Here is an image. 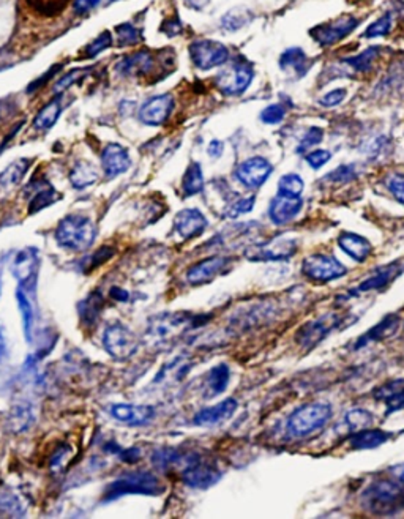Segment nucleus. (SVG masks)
Instances as JSON below:
<instances>
[{
  "label": "nucleus",
  "mask_w": 404,
  "mask_h": 519,
  "mask_svg": "<svg viewBox=\"0 0 404 519\" xmlns=\"http://www.w3.org/2000/svg\"><path fill=\"white\" fill-rule=\"evenodd\" d=\"M360 505L376 516L396 515L404 508V489L393 480H376L363 489Z\"/></svg>",
  "instance_id": "nucleus-1"
},
{
  "label": "nucleus",
  "mask_w": 404,
  "mask_h": 519,
  "mask_svg": "<svg viewBox=\"0 0 404 519\" xmlns=\"http://www.w3.org/2000/svg\"><path fill=\"white\" fill-rule=\"evenodd\" d=\"M54 237L61 248L71 253H82L94 245L96 226L94 220L86 215L71 213L59 221Z\"/></svg>",
  "instance_id": "nucleus-2"
},
{
  "label": "nucleus",
  "mask_w": 404,
  "mask_h": 519,
  "mask_svg": "<svg viewBox=\"0 0 404 519\" xmlns=\"http://www.w3.org/2000/svg\"><path fill=\"white\" fill-rule=\"evenodd\" d=\"M164 485L161 480L152 472L134 471L122 473L114 481L108 485L104 491L103 500H116L123 495L141 494V495H160L164 493Z\"/></svg>",
  "instance_id": "nucleus-3"
},
{
  "label": "nucleus",
  "mask_w": 404,
  "mask_h": 519,
  "mask_svg": "<svg viewBox=\"0 0 404 519\" xmlns=\"http://www.w3.org/2000/svg\"><path fill=\"white\" fill-rule=\"evenodd\" d=\"M332 418V407L324 403H311L298 407L288 418V434L293 439H302L324 428Z\"/></svg>",
  "instance_id": "nucleus-4"
},
{
  "label": "nucleus",
  "mask_w": 404,
  "mask_h": 519,
  "mask_svg": "<svg viewBox=\"0 0 404 519\" xmlns=\"http://www.w3.org/2000/svg\"><path fill=\"white\" fill-rule=\"evenodd\" d=\"M103 346L111 357L126 360L138 352L139 339L122 322H112L103 333Z\"/></svg>",
  "instance_id": "nucleus-5"
},
{
  "label": "nucleus",
  "mask_w": 404,
  "mask_h": 519,
  "mask_svg": "<svg viewBox=\"0 0 404 519\" xmlns=\"http://www.w3.org/2000/svg\"><path fill=\"white\" fill-rule=\"evenodd\" d=\"M188 53L193 65L202 71L218 68V66H223L229 61V49L223 43L208 38H198L191 41Z\"/></svg>",
  "instance_id": "nucleus-6"
},
{
  "label": "nucleus",
  "mask_w": 404,
  "mask_h": 519,
  "mask_svg": "<svg viewBox=\"0 0 404 519\" xmlns=\"http://www.w3.org/2000/svg\"><path fill=\"white\" fill-rule=\"evenodd\" d=\"M346 267L332 255H311L302 264L303 275L316 283H327L341 278L346 275Z\"/></svg>",
  "instance_id": "nucleus-7"
},
{
  "label": "nucleus",
  "mask_w": 404,
  "mask_h": 519,
  "mask_svg": "<svg viewBox=\"0 0 404 519\" xmlns=\"http://www.w3.org/2000/svg\"><path fill=\"white\" fill-rule=\"evenodd\" d=\"M254 78L253 66L250 63H233L229 68L223 70L220 74H216L215 84L218 91L224 95L236 96L243 93L246 88L250 87L251 81Z\"/></svg>",
  "instance_id": "nucleus-8"
},
{
  "label": "nucleus",
  "mask_w": 404,
  "mask_h": 519,
  "mask_svg": "<svg viewBox=\"0 0 404 519\" xmlns=\"http://www.w3.org/2000/svg\"><path fill=\"white\" fill-rule=\"evenodd\" d=\"M220 478L221 472L213 464L204 461L196 455L186 458L182 471V480L185 485L194 489H207L213 486Z\"/></svg>",
  "instance_id": "nucleus-9"
},
{
  "label": "nucleus",
  "mask_w": 404,
  "mask_h": 519,
  "mask_svg": "<svg viewBox=\"0 0 404 519\" xmlns=\"http://www.w3.org/2000/svg\"><path fill=\"white\" fill-rule=\"evenodd\" d=\"M358 22L360 21L357 18L346 14V16H340L330 22H327V24H320L318 27L311 29L310 34L320 46H332V44L346 38L350 32H354L358 26Z\"/></svg>",
  "instance_id": "nucleus-10"
},
{
  "label": "nucleus",
  "mask_w": 404,
  "mask_h": 519,
  "mask_svg": "<svg viewBox=\"0 0 404 519\" xmlns=\"http://www.w3.org/2000/svg\"><path fill=\"white\" fill-rule=\"evenodd\" d=\"M174 111V96L171 93L155 95L141 106L138 117L147 127H161L169 120Z\"/></svg>",
  "instance_id": "nucleus-11"
},
{
  "label": "nucleus",
  "mask_w": 404,
  "mask_h": 519,
  "mask_svg": "<svg viewBox=\"0 0 404 519\" xmlns=\"http://www.w3.org/2000/svg\"><path fill=\"white\" fill-rule=\"evenodd\" d=\"M273 173V166L263 157H253L245 160L236 169V179L241 182L245 188L256 190L268 180Z\"/></svg>",
  "instance_id": "nucleus-12"
},
{
  "label": "nucleus",
  "mask_w": 404,
  "mask_h": 519,
  "mask_svg": "<svg viewBox=\"0 0 404 519\" xmlns=\"http://www.w3.org/2000/svg\"><path fill=\"white\" fill-rule=\"evenodd\" d=\"M100 160L106 179H116L121 174H125L133 165L128 148L117 143H109L108 145H104Z\"/></svg>",
  "instance_id": "nucleus-13"
},
{
  "label": "nucleus",
  "mask_w": 404,
  "mask_h": 519,
  "mask_svg": "<svg viewBox=\"0 0 404 519\" xmlns=\"http://www.w3.org/2000/svg\"><path fill=\"white\" fill-rule=\"evenodd\" d=\"M341 319L343 316L338 314H325L316 319V321L306 324L297 335L298 344H302L306 349H310L314 344L320 343V341H323L333 329L338 327Z\"/></svg>",
  "instance_id": "nucleus-14"
},
{
  "label": "nucleus",
  "mask_w": 404,
  "mask_h": 519,
  "mask_svg": "<svg viewBox=\"0 0 404 519\" xmlns=\"http://www.w3.org/2000/svg\"><path fill=\"white\" fill-rule=\"evenodd\" d=\"M229 264H231V259L226 256L207 257V259H204V261L194 264L191 269L186 272V281H188L191 286L206 284V283H208V281H212L213 278L224 273V270L228 269Z\"/></svg>",
  "instance_id": "nucleus-15"
},
{
  "label": "nucleus",
  "mask_w": 404,
  "mask_h": 519,
  "mask_svg": "<svg viewBox=\"0 0 404 519\" xmlns=\"http://www.w3.org/2000/svg\"><path fill=\"white\" fill-rule=\"evenodd\" d=\"M297 243L293 239H273L268 243L258 245L251 250H248V259L251 261H280V259H288L296 253Z\"/></svg>",
  "instance_id": "nucleus-16"
},
{
  "label": "nucleus",
  "mask_w": 404,
  "mask_h": 519,
  "mask_svg": "<svg viewBox=\"0 0 404 519\" xmlns=\"http://www.w3.org/2000/svg\"><path fill=\"white\" fill-rule=\"evenodd\" d=\"M155 407L146 404H114L111 406L112 418L128 426H144L155 418Z\"/></svg>",
  "instance_id": "nucleus-17"
},
{
  "label": "nucleus",
  "mask_w": 404,
  "mask_h": 519,
  "mask_svg": "<svg viewBox=\"0 0 404 519\" xmlns=\"http://www.w3.org/2000/svg\"><path fill=\"white\" fill-rule=\"evenodd\" d=\"M208 227V220L199 209H183L176 215L174 229L183 240L196 239Z\"/></svg>",
  "instance_id": "nucleus-18"
},
{
  "label": "nucleus",
  "mask_w": 404,
  "mask_h": 519,
  "mask_svg": "<svg viewBox=\"0 0 404 519\" xmlns=\"http://www.w3.org/2000/svg\"><path fill=\"white\" fill-rule=\"evenodd\" d=\"M190 322L188 316H181V314H161L152 319L151 325H148V335L156 343H163L164 339L174 338L178 335L186 325Z\"/></svg>",
  "instance_id": "nucleus-19"
},
{
  "label": "nucleus",
  "mask_w": 404,
  "mask_h": 519,
  "mask_svg": "<svg viewBox=\"0 0 404 519\" xmlns=\"http://www.w3.org/2000/svg\"><path fill=\"white\" fill-rule=\"evenodd\" d=\"M303 209V201L298 197L294 196H284L280 195L276 196L273 201L271 202V207H268V218L272 220L273 225L281 226L286 225V222L293 221L301 210Z\"/></svg>",
  "instance_id": "nucleus-20"
},
{
  "label": "nucleus",
  "mask_w": 404,
  "mask_h": 519,
  "mask_svg": "<svg viewBox=\"0 0 404 519\" xmlns=\"http://www.w3.org/2000/svg\"><path fill=\"white\" fill-rule=\"evenodd\" d=\"M236 411H237V401L234 398H228L218 404L201 409L196 415H194L193 423L196 426L218 425L221 421L233 417Z\"/></svg>",
  "instance_id": "nucleus-21"
},
{
  "label": "nucleus",
  "mask_w": 404,
  "mask_h": 519,
  "mask_svg": "<svg viewBox=\"0 0 404 519\" xmlns=\"http://www.w3.org/2000/svg\"><path fill=\"white\" fill-rule=\"evenodd\" d=\"M36 269H39V255L32 248L19 251L11 262V273L21 286L31 283L32 278L36 277Z\"/></svg>",
  "instance_id": "nucleus-22"
},
{
  "label": "nucleus",
  "mask_w": 404,
  "mask_h": 519,
  "mask_svg": "<svg viewBox=\"0 0 404 519\" xmlns=\"http://www.w3.org/2000/svg\"><path fill=\"white\" fill-rule=\"evenodd\" d=\"M155 66V58L148 51H138L118 61L117 70L126 76H146Z\"/></svg>",
  "instance_id": "nucleus-23"
},
{
  "label": "nucleus",
  "mask_w": 404,
  "mask_h": 519,
  "mask_svg": "<svg viewBox=\"0 0 404 519\" xmlns=\"http://www.w3.org/2000/svg\"><path fill=\"white\" fill-rule=\"evenodd\" d=\"M403 269H404V265H400V262H393V264H388V265L383 267V269L374 272L370 278H366L363 283L355 289L354 294L380 291V289H384L385 286L390 284L392 281L403 272Z\"/></svg>",
  "instance_id": "nucleus-24"
},
{
  "label": "nucleus",
  "mask_w": 404,
  "mask_h": 519,
  "mask_svg": "<svg viewBox=\"0 0 404 519\" xmlns=\"http://www.w3.org/2000/svg\"><path fill=\"white\" fill-rule=\"evenodd\" d=\"M374 396L387 406V412L404 409V379H395L384 384L374 391Z\"/></svg>",
  "instance_id": "nucleus-25"
},
{
  "label": "nucleus",
  "mask_w": 404,
  "mask_h": 519,
  "mask_svg": "<svg viewBox=\"0 0 404 519\" xmlns=\"http://www.w3.org/2000/svg\"><path fill=\"white\" fill-rule=\"evenodd\" d=\"M338 245L344 253L353 257L357 262H363L365 259L371 255L373 250L371 243L366 240L365 237H360L353 232L341 234L338 239Z\"/></svg>",
  "instance_id": "nucleus-26"
},
{
  "label": "nucleus",
  "mask_w": 404,
  "mask_h": 519,
  "mask_svg": "<svg viewBox=\"0 0 404 519\" xmlns=\"http://www.w3.org/2000/svg\"><path fill=\"white\" fill-rule=\"evenodd\" d=\"M390 437L392 434L383 431V429L365 428L360 429V431H355L354 436L349 439V443L354 450H370L385 443Z\"/></svg>",
  "instance_id": "nucleus-27"
},
{
  "label": "nucleus",
  "mask_w": 404,
  "mask_h": 519,
  "mask_svg": "<svg viewBox=\"0 0 404 519\" xmlns=\"http://www.w3.org/2000/svg\"><path fill=\"white\" fill-rule=\"evenodd\" d=\"M398 325H400L398 316L390 314V316L384 317L383 321L376 325V327H373L368 333H365L362 338H358V343L355 347H363L370 343H376V341H383L388 336L395 335L396 330H398Z\"/></svg>",
  "instance_id": "nucleus-28"
},
{
  "label": "nucleus",
  "mask_w": 404,
  "mask_h": 519,
  "mask_svg": "<svg viewBox=\"0 0 404 519\" xmlns=\"http://www.w3.org/2000/svg\"><path fill=\"white\" fill-rule=\"evenodd\" d=\"M69 179H70L73 188L84 190L99 180V170H96L95 165H92L91 161L82 160V161L74 163L70 170Z\"/></svg>",
  "instance_id": "nucleus-29"
},
{
  "label": "nucleus",
  "mask_w": 404,
  "mask_h": 519,
  "mask_svg": "<svg viewBox=\"0 0 404 519\" xmlns=\"http://www.w3.org/2000/svg\"><path fill=\"white\" fill-rule=\"evenodd\" d=\"M62 114V103L59 96L49 100L46 105L41 106L34 118V128L39 131H48L57 123L59 117Z\"/></svg>",
  "instance_id": "nucleus-30"
},
{
  "label": "nucleus",
  "mask_w": 404,
  "mask_h": 519,
  "mask_svg": "<svg viewBox=\"0 0 404 519\" xmlns=\"http://www.w3.org/2000/svg\"><path fill=\"white\" fill-rule=\"evenodd\" d=\"M16 300H18V308L21 313V319H22V327H24V335L29 343H32L34 339V330H35V308L34 303L31 300V297L27 295V292L24 291V287H18L16 292Z\"/></svg>",
  "instance_id": "nucleus-31"
},
{
  "label": "nucleus",
  "mask_w": 404,
  "mask_h": 519,
  "mask_svg": "<svg viewBox=\"0 0 404 519\" xmlns=\"http://www.w3.org/2000/svg\"><path fill=\"white\" fill-rule=\"evenodd\" d=\"M204 174L199 163H190L182 177V191L185 196H196L204 190Z\"/></svg>",
  "instance_id": "nucleus-32"
},
{
  "label": "nucleus",
  "mask_w": 404,
  "mask_h": 519,
  "mask_svg": "<svg viewBox=\"0 0 404 519\" xmlns=\"http://www.w3.org/2000/svg\"><path fill=\"white\" fill-rule=\"evenodd\" d=\"M231 371L228 365H216L207 374V396L220 395L229 385Z\"/></svg>",
  "instance_id": "nucleus-33"
},
{
  "label": "nucleus",
  "mask_w": 404,
  "mask_h": 519,
  "mask_svg": "<svg viewBox=\"0 0 404 519\" xmlns=\"http://www.w3.org/2000/svg\"><path fill=\"white\" fill-rule=\"evenodd\" d=\"M34 188H36L35 195L31 199V202H29V213H31V215L40 212L43 209H46V207H49L51 204H54L59 199L57 191L52 188L51 185L48 188H44V183L41 185V187H35V185H34Z\"/></svg>",
  "instance_id": "nucleus-34"
},
{
  "label": "nucleus",
  "mask_w": 404,
  "mask_h": 519,
  "mask_svg": "<svg viewBox=\"0 0 404 519\" xmlns=\"http://www.w3.org/2000/svg\"><path fill=\"white\" fill-rule=\"evenodd\" d=\"M29 163H31V160H19V161L11 163V165L6 168L2 174H0V185H2L4 188L18 185L22 177H24L27 173Z\"/></svg>",
  "instance_id": "nucleus-35"
},
{
  "label": "nucleus",
  "mask_w": 404,
  "mask_h": 519,
  "mask_svg": "<svg viewBox=\"0 0 404 519\" xmlns=\"http://www.w3.org/2000/svg\"><path fill=\"white\" fill-rule=\"evenodd\" d=\"M103 297L96 292L91 294L84 302H81V317L86 324H94L103 309Z\"/></svg>",
  "instance_id": "nucleus-36"
},
{
  "label": "nucleus",
  "mask_w": 404,
  "mask_h": 519,
  "mask_svg": "<svg viewBox=\"0 0 404 519\" xmlns=\"http://www.w3.org/2000/svg\"><path fill=\"white\" fill-rule=\"evenodd\" d=\"M112 41H114V38H112L111 32L104 31L96 36L95 40L89 43L84 49H82V56H84V58H94L96 56H100L108 48L112 46Z\"/></svg>",
  "instance_id": "nucleus-37"
},
{
  "label": "nucleus",
  "mask_w": 404,
  "mask_h": 519,
  "mask_svg": "<svg viewBox=\"0 0 404 519\" xmlns=\"http://www.w3.org/2000/svg\"><path fill=\"white\" fill-rule=\"evenodd\" d=\"M306 63V56L302 49L298 48H293L288 49L280 58V65L283 70H293L296 73H302L303 71V65ZM305 73V71H303Z\"/></svg>",
  "instance_id": "nucleus-38"
},
{
  "label": "nucleus",
  "mask_w": 404,
  "mask_h": 519,
  "mask_svg": "<svg viewBox=\"0 0 404 519\" xmlns=\"http://www.w3.org/2000/svg\"><path fill=\"white\" fill-rule=\"evenodd\" d=\"M250 19H251L250 11H246L243 9H236V10H231L229 13L224 14L221 19V24H223V29H226V31H229V32H234L248 24Z\"/></svg>",
  "instance_id": "nucleus-39"
},
{
  "label": "nucleus",
  "mask_w": 404,
  "mask_h": 519,
  "mask_svg": "<svg viewBox=\"0 0 404 519\" xmlns=\"http://www.w3.org/2000/svg\"><path fill=\"white\" fill-rule=\"evenodd\" d=\"M305 188V183L297 174H286L283 175L278 182V192L284 196H294L298 197Z\"/></svg>",
  "instance_id": "nucleus-40"
},
{
  "label": "nucleus",
  "mask_w": 404,
  "mask_h": 519,
  "mask_svg": "<svg viewBox=\"0 0 404 519\" xmlns=\"http://www.w3.org/2000/svg\"><path fill=\"white\" fill-rule=\"evenodd\" d=\"M116 34H117L118 46H122V48L134 46V44H138L142 40L141 38V31H138V29L134 27L133 24H128V22L118 24L116 27Z\"/></svg>",
  "instance_id": "nucleus-41"
},
{
  "label": "nucleus",
  "mask_w": 404,
  "mask_h": 519,
  "mask_svg": "<svg viewBox=\"0 0 404 519\" xmlns=\"http://www.w3.org/2000/svg\"><path fill=\"white\" fill-rule=\"evenodd\" d=\"M0 515H9V516L24 515V507H22L18 495H14L13 493L9 491L0 493Z\"/></svg>",
  "instance_id": "nucleus-42"
},
{
  "label": "nucleus",
  "mask_w": 404,
  "mask_h": 519,
  "mask_svg": "<svg viewBox=\"0 0 404 519\" xmlns=\"http://www.w3.org/2000/svg\"><path fill=\"white\" fill-rule=\"evenodd\" d=\"M254 207V197H238L236 199V201H231L228 202L226 209H224L223 215L226 218H238L241 215H245V213H250L253 210Z\"/></svg>",
  "instance_id": "nucleus-43"
},
{
  "label": "nucleus",
  "mask_w": 404,
  "mask_h": 519,
  "mask_svg": "<svg viewBox=\"0 0 404 519\" xmlns=\"http://www.w3.org/2000/svg\"><path fill=\"white\" fill-rule=\"evenodd\" d=\"M32 409L27 406H18L11 413V426L14 431H26V429L32 425Z\"/></svg>",
  "instance_id": "nucleus-44"
},
{
  "label": "nucleus",
  "mask_w": 404,
  "mask_h": 519,
  "mask_svg": "<svg viewBox=\"0 0 404 519\" xmlns=\"http://www.w3.org/2000/svg\"><path fill=\"white\" fill-rule=\"evenodd\" d=\"M346 421H348V425L350 426V429H354V433H355V431H360V429L371 426L373 415L370 412H366V411L355 409V411H350L346 415Z\"/></svg>",
  "instance_id": "nucleus-45"
},
{
  "label": "nucleus",
  "mask_w": 404,
  "mask_h": 519,
  "mask_svg": "<svg viewBox=\"0 0 404 519\" xmlns=\"http://www.w3.org/2000/svg\"><path fill=\"white\" fill-rule=\"evenodd\" d=\"M378 51H379L378 48L366 49V51H363L362 54H358L357 57L348 58L346 63H349L357 71H366V70H370V66H371L373 61L378 57Z\"/></svg>",
  "instance_id": "nucleus-46"
},
{
  "label": "nucleus",
  "mask_w": 404,
  "mask_h": 519,
  "mask_svg": "<svg viewBox=\"0 0 404 519\" xmlns=\"http://www.w3.org/2000/svg\"><path fill=\"white\" fill-rule=\"evenodd\" d=\"M392 29V16L390 14H384L383 18H379L378 21H374L373 24L366 29L363 36L366 38H376V36H384Z\"/></svg>",
  "instance_id": "nucleus-47"
},
{
  "label": "nucleus",
  "mask_w": 404,
  "mask_h": 519,
  "mask_svg": "<svg viewBox=\"0 0 404 519\" xmlns=\"http://www.w3.org/2000/svg\"><path fill=\"white\" fill-rule=\"evenodd\" d=\"M284 115H286V109L281 105H271L261 113V120L267 125H276L283 120Z\"/></svg>",
  "instance_id": "nucleus-48"
},
{
  "label": "nucleus",
  "mask_w": 404,
  "mask_h": 519,
  "mask_svg": "<svg viewBox=\"0 0 404 519\" xmlns=\"http://www.w3.org/2000/svg\"><path fill=\"white\" fill-rule=\"evenodd\" d=\"M82 71L81 68H76V70H71L70 73L64 74V76L57 81L56 86H54V93H62L64 91H66V88H70L74 83H78V81L82 78Z\"/></svg>",
  "instance_id": "nucleus-49"
},
{
  "label": "nucleus",
  "mask_w": 404,
  "mask_h": 519,
  "mask_svg": "<svg viewBox=\"0 0 404 519\" xmlns=\"http://www.w3.org/2000/svg\"><path fill=\"white\" fill-rule=\"evenodd\" d=\"M387 188L390 190V192L396 201L404 205V177L403 175H390L387 180Z\"/></svg>",
  "instance_id": "nucleus-50"
},
{
  "label": "nucleus",
  "mask_w": 404,
  "mask_h": 519,
  "mask_svg": "<svg viewBox=\"0 0 404 519\" xmlns=\"http://www.w3.org/2000/svg\"><path fill=\"white\" fill-rule=\"evenodd\" d=\"M328 180L344 183L355 179V169L354 166H340L336 168L332 174H328Z\"/></svg>",
  "instance_id": "nucleus-51"
},
{
  "label": "nucleus",
  "mask_w": 404,
  "mask_h": 519,
  "mask_svg": "<svg viewBox=\"0 0 404 519\" xmlns=\"http://www.w3.org/2000/svg\"><path fill=\"white\" fill-rule=\"evenodd\" d=\"M323 135H324V133L320 128H318V127L310 128L308 131H306V135L303 136L301 145H298V152H302V148H303V150H306V148L319 144L320 140H323Z\"/></svg>",
  "instance_id": "nucleus-52"
},
{
  "label": "nucleus",
  "mask_w": 404,
  "mask_h": 519,
  "mask_svg": "<svg viewBox=\"0 0 404 519\" xmlns=\"http://www.w3.org/2000/svg\"><path fill=\"white\" fill-rule=\"evenodd\" d=\"M330 158H332L330 152L314 150L306 155V163H308L313 169H319V168H323L327 161H330Z\"/></svg>",
  "instance_id": "nucleus-53"
},
{
  "label": "nucleus",
  "mask_w": 404,
  "mask_h": 519,
  "mask_svg": "<svg viewBox=\"0 0 404 519\" xmlns=\"http://www.w3.org/2000/svg\"><path fill=\"white\" fill-rule=\"evenodd\" d=\"M344 98H346V91H344V88H335V91L324 95L319 103L324 108H335L338 106Z\"/></svg>",
  "instance_id": "nucleus-54"
},
{
  "label": "nucleus",
  "mask_w": 404,
  "mask_h": 519,
  "mask_svg": "<svg viewBox=\"0 0 404 519\" xmlns=\"http://www.w3.org/2000/svg\"><path fill=\"white\" fill-rule=\"evenodd\" d=\"M100 4L101 0H73L71 9L74 14L82 16V14H89L91 11H94Z\"/></svg>",
  "instance_id": "nucleus-55"
},
{
  "label": "nucleus",
  "mask_w": 404,
  "mask_h": 519,
  "mask_svg": "<svg viewBox=\"0 0 404 519\" xmlns=\"http://www.w3.org/2000/svg\"><path fill=\"white\" fill-rule=\"evenodd\" d=\"M223 150H224V144L220 139H212L207 145V153H208V157H212V158H220L223 155Z\"/></svg>",
  "instance_id": "nucleus-56"
},
{
  "label": "nucleus",
  "mask_w": 404,
  "mask_h": 519,
  "mask_svg": "<svg viewBox=\"0 0 404 519\" xmlns=\"http://www.w3.org/2000/svg\"><path fill=\"white\" fill-rule=\"evenodd\" d=\"M109 294H111L112 299L117 300V302H126V300H128V297H130L128 292L123 291V289H118V287H112Z\"/></svg>",
  "instance_id": "nucleus-57"
},
{
  "label": "nucleus",
  "mask_w": 404,
  "mask_h": 519,
  "mask_svg": "<svg viewBox=\"0 0 404 519\" xmlns=\"http://www.w3.org/2000/svg\"><path fill=\"white\" fill-rule=\"evenodd\" d=\"M6 354V339H5V333L2 330V327H0V361L4 360Z\"/></svg>",
  "instance_id": "nucleus-58"
},
{
  "label": "nucleus",
  "mask_w": 404,
  "mask_h": 519,
  "mask_svg": "<svg viewBox=\"0 0 404 519\" xmlns=\"http://www.w3.org/2000/svg\"><path fill=\"white\" fill-rule=\"evenodd\" d=\"M395 476L398 477V480L401 481V483H404V464L396 467V469H395Z\"/></svg>",
  "instance_id": "nucleus-59"
},
{
  "label": "nucleus",
  "mask_w": 404,
  "mask_h": 519,
  "mask_svg": "<svg viewBox=\"0 0 404 519\" xmlns=\"http://www.w3.org/2000/svg\"><path fill=\"white\" fill-rule=\"evenodd\" d=\"M36 2H39L40 5H43L44 2H46L48 5H54L56 9H57V4H59V2H62V0H36ZM57 10H59V9H57Z\"/></svg>",
  "instance_id": "nucleus-60"
},
{
  "label": "nucleus",
  "mask_w": 404,
  "mask_h": 519,
  "mask_svg": "<svg viewBox=\"0 0 404 519\" xmlns=\"http://www.w3.org/2000/svg\"><path fill=\"white\" fill-rule=\"evenodd\" d=\"M0 292H2V286H0Z\"/></svg>",
  "instance_id": "nucleus-61"
}]
</instances>
